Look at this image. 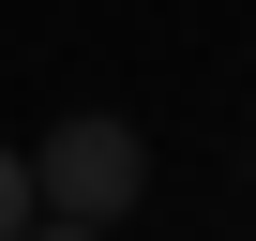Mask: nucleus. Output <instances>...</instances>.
Listing matches in <instances>:
<instances>
[{
	"label": "nucleus",
	"mask_w": 256,
	"mask_h": 241,
	"mask_svg": "<svg viewBox=\"0 0 256 241\" xmlns=\"http://www.w3.org/2000/svg\"><path fill=\"white\" fill-rule=\"evenodd\" d=\"M30 166H46V211H76V226H120L151 196V136H136V120H60Z\"/></svg>",
	"instance_id": "obj_1"
},
{
	"label": "nucleus",
	"mask_w": 256,
	"mask_h": 241,
	"mask_svg": "<svg viewBox=\"0 0 256 241\" xmlns=\"http://www.w3.org/2000/svg\"><path fill=\"white\" fill-rule=\"evenodd\" d=\"M30 226H46V166L0 136V241H30Z\"/></svg>",
	"instance_id": "obj_2"
},
{
	"label": "nucleus",
	"mask_w": 256,
	"mask_h": 241,
	"mask_svg": "<svg viewBox=\"0 0 256 241\" xmlns=\"http://www.w3.org/2000/svg\"><path fill=\"white\" fill-rule=\"evenodd\" d=\"M30 241H106V226H76V211H46V226H30Z\"/></svg>",
	"instance_id": "obj_3"
}]
</instances>
